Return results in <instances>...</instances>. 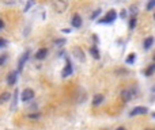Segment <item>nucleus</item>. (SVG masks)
<instances>
[{"mask_svg": "<svg viewBox=\"0 0 155 130\" xmlns=\"http://www.w3.org/2000/svg\"><path fill=\"white\" fill-rule=\"evenodd\" d=\"M4 46H7V39L0 38V48H4Z\"/></svg>", "mask_w": 155, "mask_h": 130, "instance_id": "21", "label": "nucleus"}, {"mask_svg": "<svg viewBox=\"0 0 155 130\" xmlns=\"http://www.w3.org/2000/svg\"><path fill=\"white\" fill-rule=\"evenodd\" d=\"M154 19H155V14H154Z\"/></svg>", "mask_w": 155, "mask_h": 130, "instance_id": "30", "label": "nucleus"}, {"mask_svg": "<svg viewBox=\"0 0 155 130\" xmlns=\"http://www.w3.org/2000/svg\"><path fill=\"white\" fill-rule=\"evenodd\" d=\"M33 98H34V91H33L31 88H26V89H23L22 93H20V100H22V102H29V100H31Z\"/></svg>", "mask_w": 155, "mask_h": 130, "instance_id": "4", "label": "nucleus"}, {"mask_svg": "<svg viewBox=\"0 0 155 130\" xmlns=\"http://www.w3.org/2000/svg\"><path fill=\"white\" fill-rule=\"evenodd\" d=\"M27 58H29V52H26L25 54H23V56L19 58V61H18V72H20V71L23 69V65L26 64Z\"/></svg>", "mask_w": 155, "mask_h": 130, "instance_id": "8", "label": "nucleus"}, {"mask_svg": "<svg viewBox=\"0 0 155 130\" xmlns=\"http://www.w3.org/2000/svg\"><path fill=\"white\" fill-rule=\"evenodd\" d=\"M135 26H136V18H135V16H132L131 20H129V27H131V29H133Z\"/></svg>", "mask_w": 155, "mask_h": 130, "instance_id": "20", "label": "nucleus"}, {"mask_svg": "<svg viewBox=\"0 0 155 130\" xmlns=\"http://www.w3.org/2000/svg\"><path fill=\"white\" fill-rule=\"evenodd\" d=\"M154 58H155V56H154Z\"/></svg>", "mask_w": 155, "mask_h": 130, "instance_id": "31", "label": "nucleus"}, {"mask_svg": "<svg viewBox=\"0 0 155 130\" xmlns=\"http://www.w3.org/2000/svg\"><path fill=\"white\" fill-rule=\"evenodd\" d=\"M52 7L61 14L68 8V0H52Z\"/></svg>", "mask_w": 155, "mask_h": 130, "instance_id": "1", "label": "nucleus"}, {"mask_svg": "<svg viewBox=\"0 0 155 130\" xmlns=\"http://www.w3.org/2000/svg\"><path fill=\"white\" fill-rule=\"evenodd\" d=\"M152 43H154V37H147L143 42V46H144V49H150L152 46Z\"/></svg>", "mask_w": 155, "mask_h": 130, "instance_id": "13", "label": "nucleus"}, {"mask_svg": "<svg viewBox=\"0 0 155 130\" xmlns=\"http://www.w3.org/2000/svg\"><path fill=\"white\" fill-rule=\"evenodd\" d=\"M155 7V0H148V3H147V11H152Z\"/></svg>", "mask_w": 155, "mask_h": 130, "instance_id": "18", "label": "nucleus"}, {"mask_svg": "<svg viewBox=\"0 0 155 130\" xmlns=\"http://www.w3.org/2000/svg\"><path fill=\"white\" fill-rule=\"evenodd\" d=\"M16 77H18V71H14V72H11V73L8 74V77H7V83H8L10 86H14L15 81H16Z\"/></svg>", "mask_w": 155, "mask_h": 130, "instance_id": "9", "label": "nucleus"}, {"mask_svg": "<svg viewBox=\"0 0 155 130\" xmlns=\"http://www.w3.org/2000/svg\"><path fill=\"white\" fill-rule=\"evenodd\" d=\"M154 72H155V64H151L148 68L144 71V74H146V76H152Z\"/></svg>", "mask_w": 155, "mask_h": 130, "instance_id": "16", "label": "nucleus"}, {"mask_svg": "<svg viewBox=\"0 0 155 130\" xmlns=\"http://www.w3.org/2000/svg\"><path fill=\"white\" fill-rule=\"evenodd\" d=\"M152 117H154V118H155V112H154V114H152Z\"/></svg>", "mask_w": 155, "mask_h": 130, "instance_id": "29", "label": "nucleus"}, {"mask_svg": "<svg viewBox=\"0 0 155 130\" xmlns=\"http://www.w3.org/2000/svg\"><path fill=\"white\" fill-rule=\"evenodd\" d=\"M135 95H136V88L135 87H128V88L121 91V99L124 102H129Z\"/></svg>", "mask_w": 155, "mask_h": 130, "instance_id": "2", "label": "nucleus"}, {"mask_svg": "<svg viewBox=\"0 0 155 130\" xmlns=\"http://www.w3.org/2000/svg\"><path fill=\"white\" fill-rule=\"evenodd\" d=\"M116 130H125V129H124V127H117Z\"/></svg>", "mask_w": 155, "mask_h": 130, "instance_id": "27", "label": "nucleus"}, {"mask_svg": "<svg viewBox=\"0 0 155 130\" xmlns=\"http://www.w3.org/2000/svg\"><path fill=\"white\" fill-rule=\"evenodd\" d=\"M71 73H72V65H71V62L67 60V67L63 69L61 76H63V77H67V76H69Z\"/></svg>", "mask_w": 155, "mask_h": 130, "instance_id": "10", "label": "nucleus"}, {"mask_svg": "<svg viewBox=\"0 0 155 130\" xmlns=\"http://www.w3.org/2000/svg\"><path fill=\"white\" fill-rule=\"evenodd\" d=\"M72 54H74V57H76V58L82 62L86 60V56H84L83 50H82L80 48H78V46H74V48H72Z\"/></svg>", "mask_w": 155, "mask_h": 130, "instance_id": "6", "label": "nucleus"}, {"mask_svg": "<svg viewBox=\"0 0 155 130\" xmlns=\"http://www.w3.org/2000/svg\"><path fill=\"white\" fill-rule=\"evenodd\" d=\"M7 58H8V56H7V54H1V56H0V67L6 64Z\"/></svg>", "mask_w": 155, "mask_h": 130, "instance_id": "19", "label": "nucleus"}, {"mask_svg": "<svg viewBox=\"0 0 155 130\" xmlns=\"http://www.w3.org/2000/svg\"><path fill=\"white\" fill-rule=\"evenodd\" d=\"M135 58H136V56H135L133 53H131L129 56L127 57V60H125V62H127V64H133V62H135Z\"/></svg>", "mask_w": 155, "mask_h": 130, "instance_id": "17", "label": "nucleus"}, {"mask_svg": "<svg viewBox=\"0 0 155 130\" xmlns=\"http://www.w3.org/2000/svg\"><path fill=\"white\" fill-rule=\"evenodd\" d=\"M90 53H91V56H93L95 60H98V58H99V50L97 49V46H95V45L90 48Z\"/></svg>", "mask_w": 155, "mask_h": 130, "instance_id": "14", "label": "nucleus"}, {"mask_svg": "<svg viewBox=\"0 0 155 130\" xmlns=\"http://www.w3.org/2000/svg\"><path fill=\"white\" fill-rule=\"evenodd\" d=\"M99 14H101V8H99V10H95V11H94V14L91 15V18H93V19H94V18H97Z\"/></svg>", "mask_w": 155, "mask_h": 130, "instance_id": "22", "label": "nucleus"}, {"mask_svg": "<svg viewBox=\"0 0 155 130\" xmlns=\"http://www.w3.org/2000/svg\"><path fill=\"white\" fill-rule=\"evenodd\" d=\"M125 15H127V14H125V11H123V12H121V18H125Z\"/></svg>", "mask_w": 155, "mask_h": 130, "instance_id": "26", "label": "nucleus"}, {"mask_svg": "<svg viewBox=\"0 0 155 130\" xmlns=\"http://www.w3.org/2000/svg\"><path fill=\"white\" fill-rule=\"evenodd\" d=\"M116 18H117V12L114 10H110L102 19H98V23H112L116 20Z\"/></svg>", "mask_w": 155, "mask_h": 130, "instance_id": "3", "label": "nucleus"}, {"mask_svg": "<svg viewBox=\"0 0 155 130\" xmlns=\"http://www.w3.org/2000/svg\"><path fill=\"white\" fill-rule=\"evenodd\" d=\"M38 117H40V114H31V115H29V118H31V119H36Z\"/></svg>", "mask_w": 155, "mask_h": 130, "instance_id": "24", "label": "nucleus"}, {"mask_svg": "<svg viewBox=\"0 0 155 130\" xmlns=\"http://www.w3.org/2000/svg\"><path fill=\"white\" fill-rule=\"evenodd\" d=\"M147 107H144V106H137L135 107L132 111H131V117H136V115H144V114H147Z\"/></svg>", "mask_w": 155, "mask_h": 130, "instance_id": "5", "label": "nucleus"}, {"mask_svg": "<svg viewBox=\"0 0 155 130\" xmlns=\"http://www.w3.org/2000/svg\"><path fill=\"white\" fill-rule=\"evenodd\" d=\"M71 23H72V26L74 27H76V29H79L82 26V18L79 14H74L72 15V19H71Z\"/></svg>", "mask_w": 155, "mask_h": 130, "instance_id": "7", "label": "nucleus"}, {"mask_svg": "<svg viewBox=\"0 0 155 130\" xmlns=\"http://www.w3.org/2000/svg\"><path fill=\"white\" fill-rule=\"evenodd\" d=\"M10 98H11V93L10 92H3L0 95V103H6L7 100H10Z\"/></svg>", "mask_w": 155, "mask_h": 130, "instance_id": "15", "label": "nucleus"}, {"mask_svg": "<svg viewBox=\"0 0 155 130\" xmlns=\"http://www.w3.org/2000/svg\"><path fill=\"white\" fill-rule=\"evenodd\" d=\"M102 102H104V95L102 93H97L93 99V106H99Z\"/></svg>", "mask_w": 155, "mask_h": 130, "instance_id": "12", "label": "nucleus"}, {"mask_svg": "<svg viewBox=\"0 0 155 130\" xmlns=\"http://www.w3.org/2000/svg\"><path fill=\"white\" fill-rule=\"evenodd\" d=\"M64 42H65V39H56V41H55V43H56L57 46H61Z\"/></svg>", "mask_w": 155, "mask_h": 130, "instance_id": "23", "label": "nucleus"}, {"mask_svg": "<svg viewBox=\"0 0 155 130\" xmlns=\"http://www.w3.org/2000/svg\"><path fill=\"white\" fill-rule=\"evenodd\" d=\"M46 53H48V50L45 49V48H41V49L36 53V58H37V60H44V58L46 57Z\"/></svg>", "mask_w": 155, "mask_h": 130, "instance_id": "11", "label": "nucleus"}, {"mask_svg": "<svg viewBox=\"0 0 155 130\" xmlns=\"http://www.w3.org/2000/svg\"><path fill=\"white\" fill-rule=\"evenodd\" d=\"M144 130H155V129H151V127H147V129H144Z\"/></svg>", "mask_w": 155, "mask_h": 130, "instance_id": "28", "label": "nucleus"}, {"mask_svg": "<svg viewBox=\"0 0 155 130\" xmlns=\"http://www.w3.org/2000/svg\"><path fill=\"white\" fill-rule=\"evenodd\" d=\"M3 27H4V22L0 19V29H3Z\"/></svg>", "mask_w": 155, "mask_h": 130, "instance_id": "25", "label": "nucleus"}]
</instances>
